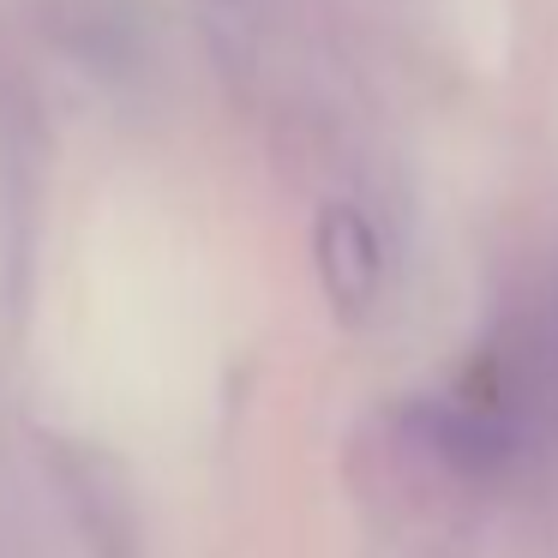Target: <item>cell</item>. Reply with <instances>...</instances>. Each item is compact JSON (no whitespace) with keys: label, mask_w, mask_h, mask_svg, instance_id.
Returning <instances> with one entry per match:
<instances>
[{"label":"cell","mask_w":558,"mask_h":558,"mask_svg":"<svg viewBox=\"0 0 558 558\" xmlns=\"http://www.w3.org/2000/svg\"><path fill=\"white\" fill-rule=\"evenodd\" d=\"M318 270H325V289L342 313H366L378 277H385V258H378V234L361 210L330 205L318 217Z\"/></svg>","instance_id":"6da1fadb"}]
</instances>
